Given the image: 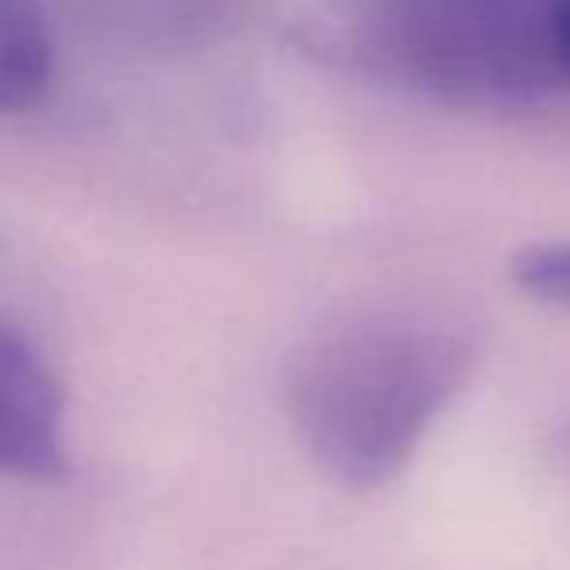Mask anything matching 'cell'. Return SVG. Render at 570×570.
Listing matches in <instances>:
<instances>
[{
  "label": "cell",
  "mask_w": 570,
  "mask_h": 570,
  "mask_svg": "<svg viewBox=\"0 0 570 570\" xmlns=\"http://www.w3.org/2000/svg\"><path fill=\"white\" fill-rule=\"evenodd\" d=\"M473 365V342L435 318H353L292 357L287 420L326 478L376 489L412 462Z\"/></svg>",
  "instance_id": "obj_1"
},
{
  "label": "cell",
  "mask_w": 570,
  "mask_h": 570,
  "mask_svg": "<svg viewBox=\"0 0 570 570\" xmlns=\"http://www.w3.org/2000/svg\"><path fill=\"white\" fill-rule=\"evenodd\" d=\"M570 0H357L365 55L435 98L504 106L563 86Z\"/></svg>",
  "instance_id": "obj_2"
},
{
  "label": "cell",
  "mask_w": 570,
  "mask_h": 570,
  "mask_svg": "<svg viewBox=\"0 0 570 570\" xmlns=\"http://www.w3.org/2000/svg\"><path fill=\"white\" fill-rule=\"evenodd\" d=\"M67 396L43 350L0 311V478L55 481L67 473Z\"/></svg>",
  "instance_id": "obj_3"
},
{
  "label": "cell",
  "mask_w": 570,
  "mask_h": 570,
  "mask_svg": "<svg viewBox=\"0 0 570 570\" xmlns=\"http://www.w3.org/2000/svg\"><path fill=\"white\" fill-rule=\"evenodd\" d=\"M55 43L43 0H0V114H23L51 90Z\"/></svg>",
  "instance_id": "obj_4"
},
{
  "label": "cell",
  "mask_w": 570,
  "mask_h": 570,
  "mask_svg": "<svg viewBox=\"0 0 570 570\" xmlns=\"http://www.w3.org/2000/svg\"><path fill=\"white\" fill-rule=\"evenodd\" d=\"M512 279L535 303L570 311V240L532 245L512 261Z\"/></svg>",
  "instance_id": "obj_5"
},
{
  "label": "cell",
  "mask_w": 570,
  "mask_h": 570,
  "mask_svg": "<svg viewBox=\"0 0 570 570\" xmlns=\"http://www.w3.org/2000/svg\"><path fill=\"white\" fill-rule=\"evenodd\" d=\"M548 454H551V462H556L559 470L570 473V412L563 415V420L556 423V431H551V439H548Z\"/></svg>",
  "instance_id": "obj_6"
},
{
  "label": "cell",
  "mask_w": 570,
  "mask_h": 570,
  "mask_svg": "<svg viewBox=\"0 0 570 570\" xmlns=\"http://www.w3.org/2000/svg\"><path fill=\"white\" fill-rule=\"evenodd\" d=\"M563 86H570V16H567V36H563Z\"/></svg>",
  "instance_id": "obj_7"
}]
</instances>
